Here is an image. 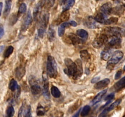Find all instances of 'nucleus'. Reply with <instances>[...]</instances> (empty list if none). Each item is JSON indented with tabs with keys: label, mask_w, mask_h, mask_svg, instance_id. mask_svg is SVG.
Wrapping results in <instances>:
<instances>
[{
	"label": "nucleus",
	"mask_w": 125,
	"mask_h": 117,
	"mask_svg": "<svg viewBox=\"0 0 125 117\" xmlns=\"http://www.w3.org/2000/svg\"><path fill=\"white\" fill-rule=\"evenodd\" d=\"M100 79V78L99 77H96V78H94V79L92 80V83H96V82H98V80Z\"/></svg>",
	"instance_id": "de8ad7c7"
},
{
	"label": "nucleus",
	"mask_w": 125,
	"mask_h": 117,
	"mask_svg": "<svg viewBox=\"0 0 125 117\" xmlns=\"http://www.w3.org/2000/svg\"><path fill=\"white\" fill-rule=\"evenodd\" d=\"M18 87V85L17 84V82L16 81L15 79H12V80L10 81L9 85V88L10 90L12 91H15V90H17Z\"/></svg>",
	"instance_id": "7c9ffc66"
},
{
	"label": "nucleus",
	"mask_w": 125,
	"mask_h": 117,
	"mask_svg": "<svg viewBox=\"0 0 125 117\" xmlns=\"http://www.w3.org/2000/svg\"><path fill=\"white\" fill-rule=\"evenodd\" d=\"M4 34V30L2 28H0V39L2 37V36Z\"/></svg>",
	"instance_id": "49530a36"
},
{
	"label": "nucleus",
	"mask_w": 125,
	"mask_h": 117,
	"mask_svg": "<svg viewBox=\"0 0 125 117\" xmlns=\"http://www.w3.org/2000/svg\"><path fill=\"white\" fill-rule=\"evenodd\" d=\"M76 35L83 40H87L88 39V37H89L87 31L83 29H78L76 31Z\"/></svg>",
	"instance_id": "393cba45"
},
{
	"label": "nucleus",
	"mask_w": 125,
	"mask_h": 117,
	"mask_svg": "<svg viewBox=\"0 0 125 117\" xmlns=\"http://www.w3.org/2000/svg\"><path fill=\"white\" fill-rule=\"evenodd\" d=\"M104 31L106 34L113 36H119L122 37V34H123V30L118 27H108L104 29Z\"/></svg>",
	"instance_id": "0eeeda50"
},
{
	"label": "nucleus",
	"mask_w": 125,
	"mask_h": 117,
	"mask_svg": "<svg viewBox=\"0 0 125 117\" xmlns=\"http://www.w3.org/2000/svg\"><path fill=\"white\" fill-rule=\"evenodd\" d=\"M111 53H112V51L110 48H105V49L103 50L101 53V58L104 60H108L111 57Z\"/></svg>",
	"instance_id": "5701e85b"
},
{
	"label": "nucleus",
	"mask_w": 125,
	"mask_h": 117,
	"mask_svg": "<svg viewBox=\"0 0 125 117\" xmlns=\"http://www.w3.org/2000/svg\"><path fill=\"white\" fill-rule=\"evenodd\" d=\"M45 2H46V0H40L35 6L34 11H33V18L34 20H36L37 18H38L39 14L42 10L43 7L45 5Z\"/></svg>",
	"instance_id": "9b49d317"
},
{
	"label": "nucleus",
	"mask_w": 125,
	"mask_h": 117,
	"mask_svg": "<svg viewBox=\"0 0 125 117\" xmlns=\"http://www.w3.org/2000/svg\"><path fill=\"white\" fill-rule=\"evenodd\" d=\"M108 41V37L106 34H100L94 40L92 45L95 48H100Z\"/></svg>",
	"instance_id": "423d86ee"
},
{
	"label": "nucleus",
	"mask_w": 125,
	"mask_h": 117,
	"mask_svg": "<svg viewBox=\"0 0 125 117\" xmlns=\"http://www.w3.org/2000/svg\"><path fill=\"white\" fill-rule=\"evenodd\" d=\"M84 24L85 26L91 29H95V28H98V26L96 24V21L94 20L93 17H89L86 20H85L84 22Z\"/></svg>",
	"instance_id": "f3484780"
},
{
	"label": "nucleus",
	"mask_w": 125,
	"mask_h": 117,
	"mask_svg": "<svg viewBox=\"0 0 125 117\" xmlns=\"http://www.w3.org/2000/svg\"><path fill=\"white\" fill-rule=\"evenodd\" d=\"M70 17V13L68 11H65V12H62L61 15L58 17L57 20L54 21V23L56 25H59V24H61L62 23H63L65 21H67L69 19Z\"/></svg>",
	"instance_id": "dca6fc26"
},
{
	"label": "nucleus",
	"mask_w": 125,
	"mask_h": 117,
	"mask_svg": "<svg viewBox=\"0 0 125 117\" xmlns=\"http://www.w3.org/2000/svg\"><path fill=\"white\" fill-rule=\"evenodd\" d=\"M55 34H56V33H55L54 30L50 27L48 29V34H47L48 40H50V41H53L55 37Z\"/></svg>",
	"instance_id": "2f4dec72"
},
{
	"label": "nucleus",
	"mask_w": 125,
	"mask_h": 117,
	"mask_svg": "<svg viewBox=\"0 0 125 117\" xmlns=\"http://www.w3.org/2000/svg\"><path fill=\"white\" fill-rule=\"evenodd\" d=\"M4 48V45L0 46V55H1V54L2 53V52L3 51Z\"/></svg>",
	"instance_id": "09e8293b"
},
{
	"label": "nucleus",
	"mask_w": 125,
	"mask_h": 117,
	"mask_svg": "<svg viewBox=\"0 0 125 117\" xmlns=\"http://www.w3.org/2000/svg\"><path fill=\"white\" fill-rule=\"evenodd\" d=\"M56 0H47L46 6L47 8H51L54 4Z\"/></svg>",
	"instance_id": "79ce46f5"
},
{
	"label": "nucleus",
	"mask_w": 125,
	"mask_h": 117,
	"mask_svg": "<svg viewBox=\"0 0 125 117\" xmlns=\"http://www.w3.org/2000/svg\"><path fill=\"white\" fill-rule=\"evenodd\" d=\"M81 104V102L80 100H79L78 101H77V102H76V103L74 104L73 105L72 107H71V108H70V110H69V112H72H72L76 110L78 108V107H79V106H80Z\"/></svg>",
	"instance_id": "ea45409f"
},
{
	"label": "nucleus",
	"mask_w": 125,
	"mask_h": 117,
	"mask_svg": "<svg viewBox=\"0 0 125 117\" xmlns=\"http://www.w3.org/2000/svg\"><path fill=\"white\" fill-rule=\"evenodd\" d=\"M117 21H118V18H117V17H111L109 19L106 18L104 24H107V25H108V24H114L117 23Z\"/></svg>",
	"instance_id": "e433bc0d"
},
{
	"label": "nucleus",
	"mask_w": 125,
	"mask_h": 117,
	"mask_svg": "<svg viewBox=\"0 0 125 117\" xmlns=\"http://www.w3.org/2000/svg\"><path fill=\"white\" fill-rule=\"evenodd\" d=\"M70 24V26H73V27H76L77 26V25H78V24H77V23L76 21H74L72 20V21H70L69 22Z\"/></svg>",
	"instance_id": "a18cd8bd"
},
{
	"label": "nucleus",
	"mask_w": 125,
	"mask_h": 117,
	"mask_svg": "<svg viewBox=\"0 0 125 117\" xmlns=\"http://www.w3.org/2000/svg\"><path fill=\"white\" fill-rule=\"evenodd\" d=\"M13 50H14V48H13V46H9V47L6 49V50L4 52V58H6L9 57L12 54V52H13Z\"/></svg>",
	"instance_id": "f704fd0d"
},
{
	"label": "nucleus",
	"mask_w": 125,
	"mask_h": 117,
	"mask_svg": "<svg viewBox=\"0 0 125 117\" xmlns=\"http://www.w3.org/2000/svg\"><path fill=\"white\" fill-rule=\"evenodd\" d=\"M122 42V37L113 36L108 43V48L116 47L117 45H119Z\"/></svg>",
	"instance_id": "a211bd4d"
},
{
	"label": "nucleus",
	"mask_w": 125,
	"mask_h": 117,
	"mask_svg": "<svg viewBox=\"0 0 125 117\" xmlns=\"http://www.w3.org/2000/svg\"><path fill=\"white\" fill-rule=\"evenodd\" d=\"M124 10H125L124 6H118V7H115L114 9H112L111 13H114V14H117V15H120L123 12Z\"/></svg>",
	"instance_id": "c756f323"
},
{
	"label": "nucleus",
	"mask_w": 125,
	"mask_h": 117,
	"mask_svg": "<svg viewBox=\"0 0 125 117\" xmlns=\"http://www.w3.org/2000/svg\"><path fill=\"white\" fill-rule=\"evenodd\" d=\"M107 91V89H106V90H103V91H101V92L99 93L98 94V95H96L95 98H94V99L92 101L91 104L94 106V105L96 104H97L98 102H100V101L101 100V99H102V98L104 96V95L106 93Z\"/></svg>",
	"instance_id": "4be33fe9"
},
{
	"label": "nucleus",
	"mask_w": 125,
	"mask_h": 117,
	"mask_svg": "<svg viewBox=\"0 0 125 117\" xmlns=\"http://www.w3.org/2000/svg\"><path fill=\"white\" fill-rule=\"evenodd\" d=\"M32 22V17L31 12L29 11L28 13L26 14V15L25 16V17H24L23 23H22L21 27V31L24 32L28 28L31 26Z\"/></svg>",
	"instance_id": "9d476101"
},
{
	"label": "nucleus",
	"mask_w": 125,
	"mask_h": 117,
	"mask_svg": "<svg viewBox=\"0 0 125 117\" xmlns=\"http://www.w3.org/2000/svg\"><path fill=\"white\" fill-rule=\"evenodd\" d=\"M51 94L53 97L56 98H59L61 96V93L59 89L54 85H52V87H51Z\"/></svg>",
	"instance_id": "a878e982"
},
{
	"label": "nucleus",
	"mask_w": 125,
	"mask_h": 117,
	"mask_svg": "<svg viewBox=\"0 0 125 117\" xmlns=\"http://www.w3.org/2000/svg\"><path fill=\"white\" fill-rule=\"evenodd\" d=\"M64 62L66 66V68L64 70L65 74L73 79H76L77 78H79L78 67L75 62L72 60L70 58H66Z\"/></svg>",
	"instance_id": "f257e3e1"
},
{
	"label": "nucleus",
	"mask_w": 125,
	"mask_h": 117,
	"mask_svg": "<svg viewBox=\"0 0 125 117\" xmlns=\"http://www.w3.org/2000/svg\"><path fill=\"white\" fill-rule=\"evenodd\" d=\"M112 4L110 2H106L100 8V13H102L106 18L107 16L109 15L111 13V10H112Z\"/></svg>",
	"instance_id": "ddd939ff"
},
{
	"label": "nucleus",
	"mask_w": 125,
	"mask_h": 117,
	"mask_svg": "<svg viewBox=\"0 0 125 117\" xmlns=\"http://www.w3.org/2000/svg\"><path fill=\"white\" fill-rule=\"evenodd\" d=\"M68 37H69L70 40L73 45H78L83 43V39H81L80 38L78 37V35H76L75 34H73V33L70 34L68 35Z\"/></svg>",
	"instance_id": "aec40b11"
},
{
	"label": "nucleus",
	"mask_w": 125,
	"mask_h": 117,
	"mask_svg": "<svg viewBox=\"0 0 125 117\" xmlns=\"http://www.w3.org/2000/svg\"><path fill=\"white\" fill-rule=\"evenodd\" d=\"M70 26L69 22H63L60 24L58 28V35L59 37H62L64 34L66 28H68Z\"/></svg>",
	"instance_id": "412c9836"
},
{
	"label": "nucleus",
	"mask_w": 125,
	"mask_h": 117,
	"mask_svg": "<svg viewBox=\"0 0 125 117\" xmlns=\"http://www.w3.org/2000/svg\"><path fill=\"white\" fill-rule=\"evenodd\" d=\"M26 10H27L26 5V4L22 2L19 7V9H18V13H17V15L19 17V16H20L21 15L24 13L26 12Z\"/></svg>",
	"instance_id": "473e14b6"
},
{
	"label": "nucleus",
	"mask_w": 125,
	"mask_h": 117,
	"mask_svg": "<svg viewBox=\"0 0 125 117\" xmlns=\"http://www.w3.org/2000/svg\"><path fill=\"white\" fill-rule=\"evenodd\" d=\"M115 98V93H111L110 95H109L107 97H106V98L104 99L105 101H112L114 98Z\"/></svg>",
	"instance_id": "37998d69"
},
{
	"label": "nucleus",
	"mask_w": 125,
	"mask_h": 117,
	"mask_svg": "<svg viewBox=\"0 0 125 117\" xmlns=\"http://www.w3.org/2000/svg\"><path fill=\"white\" fill-rule=\"evenodd\" d=\"M29 83L31 87V91L33 95L40 94L42 90L40 80L34 76H30L29 78Z\"/></svg>",
	"instance_id": "7ed1b4c3"
},
{
	"label": "nucleus",
	"mask_w": 125,
	"mask_h": 117,
	"mask_svg": "<svg viewBox=\"0 0 125 117\" xmlns=\"http://www.w3.org/2000/svg\"><path fill=\"white\" fill-rule=\"evenodd\" d=\"M66 1H67V0H62V3L64 4L65 2Z\"/></svg>",
	"instance_id": "603ef678"
},
{
	"label": "nucleus",
	"mask_w": 125,
	"mask_h": 117,
	"mask_svg": "<svg viewBox=\"0 0 125 117\" xmlns=\"http://www.w3.org/2000/svg\"><path fill=\"white\" fill-rule=\"evenodd\" d=\"M80 57L83 60L87 62L91 58V56L87 50H82L80 51Z\"/></svg>",
	"instance_id": "cd10ccee"
},
{
	"label": "nucleus",
	"mask_w": 125,
	"mask_h": 117,
	"mask_svg": "<svg viewBox=\"0 0 125 117\" xmlns=\"http://www.w3.org/2000/svg\"><path fill=\"white\" fill-rule=\"evenodd\" d=\"M75 63H76V64L77 67H78V74H79V77L80 78L83 73V65H82L81 61L80 59H77L75 61Z\"/></svg>",
	"instance_id": "72a5a7b5"
},
{
	"label": "nucleus",
	"mask_w": 125,
	"mask_h": 117,
	"mask_svg": "<svg viewBox=\"0 0 125 117\" xmlns=\"http://www.w3.org/2000/svg\"><path fill=\"white\" fill-rule=\"evenodd\" d=\"M42 93L43 95L46 98V99H50V93L49 90V83L48 79L47 76L44 73L43 76V87H42Z\"/></svg>",
	"instance_id": "6e6552de"
},
{
	"label": "nucleus",
	"mask_w": 125,
	"mask_h": 117,
	"mask_svg": "<svg viewBox=\"0 0 125 117\" xmlns=\"http://www.w3.org/2000/svg\"><path fill=\"white\" fill-rule=\"evenodd\" d=\"M123 56H124V54H123L122 51H116L113 54L112 57H110L108 62H107V69H113V68L115 67V65H117V63L122 59V58L123 57Z\"/></svg>",
	"instance_id": "20e7f679"
},
{
	"label": "nucleus",
	"mask_w": 125,
	"mask_h": 117,
	"mask_svg": "<svg viewBox=\"0 0 125 117\" xmlns=\"http://www.w3.org/2000/svg\"><path fill=\"white\" fill-rule=\"evenodd\" d=\"M18 17H19L17 15H17L13 14V15L11 16L10 20L11 25H13V24H14L16 22H17V21L18 20Z\"/></svg>",
	"instance_id": "a19ab883"
},
{
	"label": "nucleus",
	"mask_w": 125,
	"mask_h": 117,
	"mask_svg": "<svg viewBox=\"0 0 125 117\" xmlns=\"http://www.w3.org/2000/svg\"><path fill=\"white\" fill-rule=\"evenodd\" d=\"M90 107L89 106H85L83 107V108L82 109L81 112V117H85V116L88 115V114L90 112Z\"/></svg>",
	"instance_id": "c9c22d12"
},
{
	"label": "nucleus",
	"mask_w": 125,
	"mask_h": 117,
	"mask_svg": "<svg viewBox=\"0 0 125 117\" xmlns=\"http://www.w3.org/2000/svg\"><path fill=\"white\" fill-rule=\"evenodd\" d=\"M110 83V79L108 78H106L104 79L100 80V81H98L95 83V85H94V88L96 89V90H101V89H103L104 88L107 87L108 85Z\"/></svg>",
	"instance_id": "2eb2a0df"
},
{
	"label": "nucleus",
	"mask_w": 125,
	"mask_h": 117,
	"mask_svg": "<svg viewBox=\"0 0 125 117\" xmlns=\"http://www.w3.org/2000/svg\"><path fill=\"white\" fill-rule=\"evenodd\" d=\"M46 72L49 77L51 78H57L58 71H57V66L54 58L52 56H49L47 58L46 63Z\"/></svg>",
	"instance_id": "f03ea898"
},
{
	"label": "nucleus",
	"mask_w": 125,
	"mask_h": 117,
	"mask_svg": "<svg viewBox=\"0 0 125 117\" xmlns=\"http://www.w3.org/2000/svg\"><path fill=\"white\" fill-rule=\"evenodd\" d=\"M106 18L100 12H98L97 14L95 15L94 17V20L96 21V22L99 23H101V24H104L105 20H106Z\"/></svg>",
	"instance_id": "c85d7f7f"
},
{
	"label": "nucleus",
	"mask_w": 125,
	"mask_h": 117,
	"mask_svg": "<svg viewBox=\"0 0 125 117\" xmlns=\"http://www.w3.org/2000/svg\"><path fill=\"white\" fill-rule=\"evenodd\" d=\"M122 102V99H118L117 101H115L112 104L111 106H109V107H107V108H105L103 112H101V113H100V115H99V117H103V116H105L107 113H109V112L112 111V110H114V108H115L120 104Z\"/></svg>",
	"instance_id": "4468645a"
},
{
	"label": "nucleus",
	"mask_w": 125,
	"mask_h": 117,
	"mask_svg": "<svg viewBox=\"0 0 125 117\" xmlns=\"http://www.w3.org/2000/svg\"><path fill=\"white\" fill-rule=\"evenodd\" d=\"M18 117H31V108L29 105H27L25 102H23L20 108Z\"/></svg>",
	"instance_id": "1a4fd4ad"
},
{
	"label": "nucleus",
	"mask_w": 125,
	"mask_h": 117,
	"mask_svg": "<svg viewBox=\"0 0 125 117\" xmlns=\"http://www.w3.org/2000/svg\"><path fill=\"white\" fill-rule=\"evenodd\" d=\"M125 87V77L122 78L120 80H118L117 82H116L113 86V88L115 91H119L123 88H124Z\"/></svg>",
	"instance_id": "6ab92c4d"
},
{
	"label": "nucleus",
	"mask_w": 125,
	"mask_h": 117,
	"mask_svg": "<svg viewBox=\"0 0 125 117\" xmlns=\"http://www.w3.org/2000/svg\"><path fill=\"white\" fill-rule=\"evenodd\" d=\"M2 2H0V16L1 15V12H2Z\"/></svg>",
	"instance_id": "8fccbe9b"
},
{
	"label": "nucleus",
	"mask_w": 125,
	"mask_h": 117,
	"mask_svg": "<svg viewBox=\"0 0 125 117\" xmlns=\"http://www.w3.org/2000/svg\"><path fill=\"white\" fill-rule=\"evenodd\" d=\"M25 73V63H24V62H23L20 63V65L17 68H16L15 71V75L16 78H17L18 80H20L24 77Z\"/></svg>",
	"instance_id": "f8f14e48"
},
{
	"label": "nucleus",
	"mask_w": 125,
	"mask_h": 117,
	"mask_svg": "<svg viewBox=\"0 0 125 117\" xmlns=\"http://www.w3.org/2000/svg\"><path fill=\"white\" fill-rule=\"evenodd\" d=\"M15 114V109L13 106H9L6 110V115L7 117H13Z\"/></svg>",
	"instance_id": "4c0bfd02"
},
{
	"label": "nucleus",
	"mask_w": 125,
	"mask_h": 117,
	"mask_svg": "<svg viewBox=\"0 0 125 117\" xmlns=\"http://www.w3.org/2000/svg\"><path fill=\"white\" fill-rule=\"evenodd\" d=\"M122 71L121 69L118 70V71L116 73L115 75V79H118L119 78H120V77L122 76Z\"/></svg>",
	"instance_id": "c03bdc74"
},
{
	"label": "nucleus",
	"mask_w": 125,
	"mask_h": 117,
	"mask_svg": "<svg viewBox=\"0 0 125 117\" xmlns=\"http://www.w3.org/2000/svg\"><path fill=\"white\" fill-rule=\"evenodd\" d=\"M49 13H45L43 15L42 18L40 20L39 23V28L38 29V35L39 37L43 38L44 36L45 32H46V27L49 21Z\"/></svg>",
	"instance_id": "39448f33"
},
{
	"label": "nucleus",
	"mask_w": 125,
	"mask_h": 117,
	"mask_svg": "<svg viewBox=\"0 0 125 117\" xmlns=\"http://www.w3.org/2000/svg\"><path fill=\"white\" fill-rule=\"evenodd\" d=\"M24 1V0H18V4L22 3V2H23Z\"/></svg>",
	"instance_id": "3c124183"
},
{
	"label": "nucleus",
	"mask_w": 125,
	"mask_h": 117,
	"mask_svg": "<svg viewBox=\"0 0 125 117\" xmlns=\"http://www.w3.org/2000/svg\"><path fill=\"white\" fill-rule=\"evenodd\" d=\"M45 113V110L42 106H39L37 108V115L38 116L44 115Z\"/></svg>",
	"instance_id": "58836bf2"
},
{
	"label": "nucleus",
	"mask_w": 125,
	"mask_h": 117,
	"mask_svg": "<svg viewBox=\"0 0 125 117\" xmlns=\"http://www.w3.org/2000/svg\"><path fill=\"white\" fill-rule=\"evenodd\" d=\"M96 1H101V0H96Z\"/></svg>",
	"instance_id": "864d4df0"
},
{
	"label": "nucleus",
	"mask_w": 125,
	"mask_h": 117,
	"mask_svg": "<svg viewBox=\"0 0 125 117\" xmlns=\"http://www.w3.org/2000/svg\"><path fill=\"white\" fill-rule=\"evenodd\" d=\"M12 7V0H6V3H5L4 10L3 15L4 18H6L9 14Z\"/></svg>",
	"instance_id": "b1692460"
},
{
	"label": "nucleus",
	"mask_w": 125,
	"mask_h": 117,
	"mask_svg": "<svg viewBox=\"0 0 125 117\" xmlns=\"http://www.w3.org/2000/svg\"><path fill=\"white\" fill-rule=\"evenodd\" d=\"M74 3H75V0H67L64 4H63V11L62 12H65V11H67L74 6Z\"/></svg>",
	"instance_id": "bb28decb"
}]
</instances>
